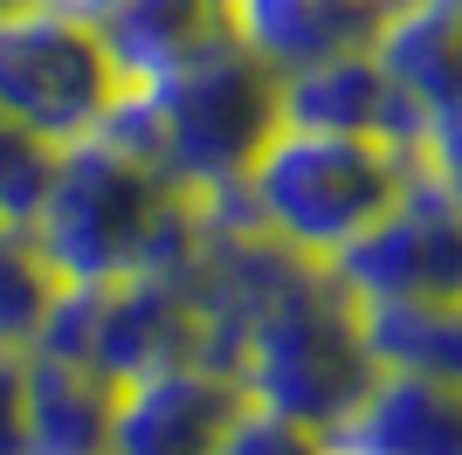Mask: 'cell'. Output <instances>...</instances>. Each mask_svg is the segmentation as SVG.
<instances>
[{"instance_id": "30bf717a", "label": "cell", "mask_w": 462, "mask_h": 455, "mask_svg": "<svg viewBox=\"0 0 462 455\" xmlns=\"http://www.w3.org/2000/svg\"><path fill=\"white\" fill-rule=\"evenodd\" d=\"M117 379L56 345L21 352V435L28 455H111Z\"/></svg>"}, {"instance_id": "ac0fdd59", "label": "cell", "mask_w": 462, "mask_h": 455, "mask_svg": "<svg viewBox=\"0 0 462 455\" xmlns=\"http://www.w3.org/2000/svg\"><path fill=\"white\" fill-rule=\"evenodd\" d=\"M214 455H338L331 449L325 428H310V421H290L263 400H242V414L228 421V435Z\"/></svg>"}, {"instance_id": "7c38bea8", "label": "cell", "mask_w": 462, "mask_h": 455, "mask_svg": "<svg viewBox=\"0 0 462 455\" xmlns=\"http://www.w3.org/2000/svg\"><path fill=\"white\" fill-rule=\"evenodd\" d=\"M393 0H235V42L276 76L318 70L331 56L373 49Z\"/></svg>"}, {"instance_id": "3957f363", "label": "cell", "mask_w": 462, "mask_h": 455, "mask_svg": "<svg viewBox=\"0 0 462 455\" xmlns=\"http://www.w3.org/2000/svg\"><path fill=\"white\" fill-rule=\"evenodd\" d=\"M97 132L138 145L187 193L221 200L242 187V172L283 132V76L263 56H249L242 42H228L159 83H132Z\"/></svg>"}, {"instance_id": "8fae6325", "label": "cell", "mask_w": 462, "mask_h": 455, "mask_svg": "<svg viewBox=\"0 0 462 455\" xmlns=\"http://www.w3.org/2000/svg\"><path fill=\"white\" fill-rule=\"evenodd\" d=\"M346 455H462V379L373 373L366 400L331 428Z\"/></svg>"}, {"instance_id": "ba28073f", "label": "cell", "mask_w": 462, "mask_h": 455, "mask_svg": "<svg viewBox=\"0 0 462 455\" xmlns=\"http://www.w3.org/2000/svg\"><path fill=\"white\" fill-rule=\"evenodd\" d=\"M242 386L228 366L187 359L159 366L145 379L117 386V421H111V455H214L228 421L242 414Z\"/></svg>"}, {"instance_id": "7a4b0ae2", "label": "cell", "mask_w": 462, "mask_h": 455, "mask_svg": "<svg viewBox=\"0 0 462 455\" xmlns=\"http://www.w3.org/2000/svg\"><path fill=\"white\" fill-rule=\"evenodd\" d=\"M208 200L187 193L166 166L111 132H90L56 152L49 193L35 208V242L62 269V283H104L180 263L200 235Z\"/></svg>"}, {"instance_id": "52a82bcc", "label": "cell", "mask_w": 462, "mask_h": 455, "mask_svg": "<svg viewBox=\"0 0 462 455\" xmlns=\"http://www.w3.org/2000/svg\"><path fill=\"white\" fill-rule=\"evenodd\" d=\"M331 269L352 297L462 303V208L442 193V180L428 166H414L407 193Z\"/></svg>"}, {"instance_id": "44dd1931", "label": "cell", "mask_w": 462, "mask_h": 455, "mask_svg": "<svg viewBox=\"0 0 462 455\" xmlns=\"http://www.w3.org/2000/svg\"><path fill=\"white\" fill-rule=\"evenodd\" d=\"M21 7H42V0H0V21H7V14H21Z\"/></svg>"}, {"instance_id": "7402d4cb", "label": "cell", "mask_w": 462, "mask_h": 455, "mask_svg": "<svg viewBox=\"0 0 462 455\" xmlns=\"http://www.w3.org/2000/svg\"><path fill=\"white\" fill-rule=\"evenodd\" d=\"M338 455H346V449H338Z\"/></svg>"}, {"instance_id": "2e32d148", "label": "cell", "mask_w": 462, "mask_h": 455, "mask_svg": "<svg viewBox=\"0 0 462 455\" xmlns=\"http://www.w3.org/2000/svg\"><path fill=\"white\" fill-rule=\"evenodd\" d=\"M62 297V269L28 221H0V352H28L49 331Z\"/></svg>"}, {"instance_id": "5b68a950", "label": "cell", "mask_w": 462, "mask_h": 455, "mask_svg": "<svg viewBox=\"0 0 462 455\" xmlns=\"http://www.w3.org/2000/svg\"><path fill=\"white\" fill-rule=\"evenodd\" d=\"M35 345L90 359L97 373H111L125 386V379H145L159 366L214 359V324L193 276L166 263V269H138V276H104V283H62L56 318Z\"/></svg>"}, {"instance_id": "e0dca14e", "label": "cell", "mask_w": 462, "mask_h": 455, "mask_svg": "<svg viewBox=\"0 0 462 455\" xmlns=\"http://www.w3.org/2000/svg\"><path fill=\"white\" fill-rule=\"evenodd\" d=\"M56 152L49 138H35L28 125L0 111V221H35L42 193H49V172H56Z\"/></svg>"}, {"instance_id": "4fadbf2b", "label": "cell", "mask_w": 462, "mask_h": 455, "mask_svg": "<svg viewBox=\"0 0 462 455\" xmlns=\"http://www.w3.org/2000/svg\"><path fill=\"white\" fill-rule=\"evenodd\" d=\"M283 125L359 132V138H414L421 145V117H414V104L401 97V83L386 76V62L373 49L283 76Z\"/></svg>"}, {"instance_id": "9a60e30c", "label": "cell", "mask_w": 462, "mask_h": 455, "mask_svg": "<svg viewBox=\"0 0 462 455\" xmlns=\"http://www.w3.org/2000/svg\"><path fill=\"white\" fill-rule=\"evenodd\" d=\"M373 366L386 373H435L462 379V303H407V297H359Z\"/></svg>"}, {"instance_id": "ffe728a7", "label": "cell", "mask_w": 462, "mask_h": 455, "mask_svg": "<svg viewBox=\"0 0 462 455\" xmlns=\"http://www.w3.org/2000/svg\"><path fill=\"white\" fill-rule=\"evenodd\" d=\"M0 455H28V435H21V352H0Z\"/></svg>"}, {"instance_id": "6da1fadb", "label": "cell", "mask_w": 462, "mask_h": 455, "mask_svg": "<svg viewBox=\"0 0 462 455\" xmlns=\"http://www.w3.org/2000/svg\"><path fill=\"white\" fill-rule=\"evenodd\" d=\"M221 366L249 400L310 421L325 435L366 400L380 373L359 331V297L338 283L331 263H310V255H283L270 283L228 318Z\"/></svg>"}, {"instance_id": "9c48e42d", "label": "cell", "mask_w": 462, "mask_h": 455, "mask_svg": "<svg viewBox=\"0 0 462 455\" xmlns=\"http://www.w3.org/2000/svg\"><path fill=\"white\" fill-rule=\"evenodd\" d=\"M111 49L125 90L159 83L235 42V0H69Z\"/></svg>"}, {"instance_id": "8992f818", "label": "cell", "mask_w": 462, "mask_h": 455, "mask_svg": "<svg viewBox=\"0 0 462 455\" xmlns=\"http://www.w3.org/2000/svg\"><path fill=\"white\" fill-rule=\"evenodd\" d=\"M125 76L69 0H42L0 21V111L49 145H77L117 111Z\"/></svg>"}, {"instance_id": "277c9868", "label": "cell", "mask_w": 462, "mask_h": 455, "mask_svg": "<svg viewBox=\"0 0 462 455\" xmlns=\"http://www.w3.org/2000/svg\"><path fill=\"white\" fill-rule=\"evenodd\" d=\"M421 166L414 138H359V132H310V125H283L263 145L242 187L221 193L249 214L263 235L283 248L310 255V263H338L373 221L407 193Z\"/></svg>"}, {"instance_id": "5bb4252c", "label": "cell", "mask_w": 462, "mask_h": 455, "mask_svg": "<svg viewBox=\"0 0 462 455\" xmlns=\"http://www.w3.org/2000/svg\"><path fill=\"white\" fill-rule=\"evenodd\" d=\"M373 56L386 62L421 125L462 117V0H393Z\"/></svg>"}, {"instance_id": "d6986e66", "label": "cell", "mask_w": 462, "mask_h": 455, "mask_svg": "<svg viewBox=\"0 0 462 455\" xmlns=\"http://www.w3.org/2000/svg\"><path fill=\"white\" fill-rule=\"evenodd\" d=\"M421 166L442 180V193L462 208V117L456 125H421Z\"/></svg>"}]
</instances>
